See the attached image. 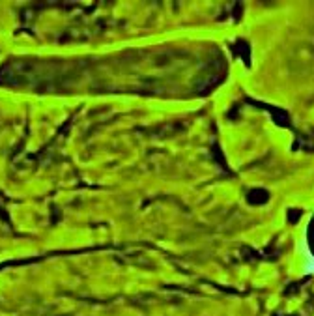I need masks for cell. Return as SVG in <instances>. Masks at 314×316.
<instances>
[{"label":"cell","mask_w":314,"mask_h":316,"mask_svg":"<svg viewBox=\"0 0 314 316\" xmlns=\"http://www.w3.org/2000/svg\"><path fill=\"white\" fill-rule=\"evenodd\" d=\"M299 251L305 258V273H314V255L311 253V249L307 245L305 238L299 241Z\"/></svg>","instance_id":"cell-1"}]
</instances>
